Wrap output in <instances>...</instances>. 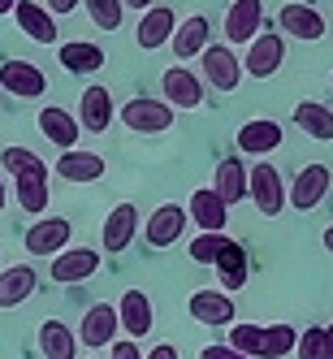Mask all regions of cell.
Wrapping results in <instances>:
<instances>
[{
    "instance_id": "cell-13",
    "label": "cell",
    "mask_w": 333,
    "mask_h": 359,
    "mask_svg": "<svg viewBox=\"0 0 333 359\" xmlns=\"http://www.w3.org/2000/svg\"><path fill=\"white\" fill-rule=\"evenodd\" d=\"M74 338H83L87 351H104L117 342V307L113 303H95L87 307V316H83V329L74 333Z\"/></svg>"
},
{
    "instance_id": "cell-16",
    "label": "cell",
    "mask_w": 333,
    "mask_h": 359,
    "mask_svg": "<svg viewBox=\"0 0 333 359\" xmlns=\"http://www.w3.org/2000/svg\"><path fill=\"white\" fill-rule=\"evenodd\" d=\"M151 320H156V312H151V299L143 290H125L121 303H117V325L125 329V338H147L151 333Z\"/></svg>"
},
{
    "instance_id": "cell-15",
    "label": "cell",
    "mask_w": 333,
    "mask_h": 359,
    "mask_svg": "<svg viewBox=\"0 0 333 359\" xmlns=\"http://www.w3.org/2000/svg\"><path fill=\"white\" fill-rule=\"evenodd\" d=\"M264 27V5L260 0H234L225 13V39L229 43H251Z\"/></svg>"
},
{
    "instance_id": "cell-18",
    "label": "cell",
    "mask_w": 333,
    "mask_h": 359,
    "mask_svg": "<svg viewBox=\"0 0 333 359\" xmlns=\"http://www.w3.org/2000/svg\"><path fill=\"white\" fill-rule=\"evenodd\" d=\"M186 312L199 320V325H212V329H221V325H229L238 312H234V299H229L225 290H195L191 294V303H186Z\"/></svg>"
},
{
    "instance_id": "cell-10",
    "label": "cell",
    "mask_w": 333,
    "mask_h": 359,
    "mask_svg": "<svg viewBox=\"0 0 333 359\" xmlns=\"http://www.w3.org/2000/svg\"><path fill=\"white\" fill-rule=\"evenodd\" d=\"M69 238H74V225L65 217H43V221H35L27 229V238H22V243H27L31 255H61L69 247Z\"/></svg>"
},
{
    "instance_id": "cell-34",
    "label": "cell",
    "mask_w": 333,
    "mask_h": 359,
    "mask_svg": "<svg viewBox=\"0 0 333 359\" xmlns=\"http://www.w3.org/2000/svg\"><path fill=\"white\" fill-rule=\"evenodd\" d=\"M83 5H87V18L95 22L100 31H117V27H121V18H125L121 0H83Z\"/></svg>"
},
{
    "instance_id": "cell-11",
    "label": "cell",
    "mask_w": 333,
    "mask_h": 359,
    "mask_svg": "<svg viewBox=\"0 0 333 359\" xmlns=\"http://www.w3.org/2000/svg\"><path fill=\"white\" fill-rule=\"evenodd\" d=\"M143 234H147V247H151V251L173 247L177 238L186 234V208H182V203H161V208L147 217V229H143Z\"/></svg>"
},
{
    "instance_id": "cell-23",
    "label": "cell",
    "mask_w": 333,
    "mask_h": 359,
    "mask_svg": "<svg viewBox=\"0 0 333 359\" xmlns=\"http://www.w3.org/2000/svg\"><path fill=\"white\" fill-rule=\"evenodd\" d=\"M39 286V277L31 264H9V269H0V307H22Z\"/></svg>"
},
{
    "instance_id": "cell-5",
    "label": "cell",
    "mask_w": 333,
    "mask_h": 359,
    "mask_svg": "<svg viewBox=\"0 0 333 359\" xmlns=\"http://www.w3.org/2000/svg\"><path fill=\"white\" fill-rule=\"evenodd\" d=\"M199 61H203V79H208L217 91H234L243 83V65H238V57H234L229 43H208L199 53Z\"/></svg>"
},
{
    "instance_id": "cell-27",
    "label": "cell",
    "mask_w": 333,
    "mask_h": 359,
    "mask_svg": "<svg viewBox=\"0 0 333 359\" xmlns=\"http://www.w3.org/2000/svg\"><path fill=\"white\" fill-rule=\"evenodd\" d=\"M217 277H221V290L229 294V290H243L247 286V251H243V243H234V238H225V247H221V255H217Z\"/></svg>"
},
{
    "instance_id": "cell-7",
    "label": "cell",
    "mask_w": 333,
    "mask_h": 359,
    "mask_svg": "<svg viewBox=\"0 0 333 359\" xmlns=\"http://www.w3.org/2000/svg\"><path fill=\"white\" fill-rule=\"evenodd\" d=\"M161 87H165V104L177 113V109H199L203 104V83L199 74H191L186 65H169L161 74Z\"/></svg>"
},
{
    "instance_id": "cell-32",
    "label": "cell",
    "mask_w": 333,
    "mask_h": 359,
    "mask_svg": "<svg viewBox=\"0 0 333 359\" xmlns=\"http://www.w3.org/2000/svg\"><path fill=\"white\" fill-rule=\"evenodd\" d=\"M294 342H299V333L290 325H269V329H260V355L255 359H281L294 351Z\"/></svg>"
},
{
    "instance_id": "cell-26",
    "label": "cell",
    "mask_w": 333,
    "mask_h": 359,
    "mask_svg": "<svg viewBox=\"0 0 333 359\" xmlns=\"http://www.w3.org/2000/svg\"><path fill=\"white\" fill-rule=\"evenodd\" d=\"M212 191H217V199L225 203H238V199H247V165L238 161V156H225L221 165H217V177H212Z\"/></svg>"
},
{
    "instance_id": "cell-8",
    "label": "cell",
    "mask_w": 333,
    "mask_h": 359,
    "mask_svg": "<svg viewBox=\"0 0 333 359\" xmlns=\"http://www.w3.org/2000/svg\"><path fill=\"white\" fill-rule=\"evenodd\" d=\"M113 95H109V87H100V83H91V87H83V100H79V130H87V135H104L109 126H113Z\"/></svg>"
},
{
    "instance_id": "cell-20",
    "label": "cell",
    "mask_w": 333,
    "mask_h": 359,
    "mask_svg": "<svg viewBox=\"0 0 333 359\" xmlns=\"http://www.w3.org/2000/svg\"><path fill=\"white\" fill-rule=\"evenodd\" d=\"M186 217L203 229V234H225V221H229V208L217 199V191L212 187H203V191H195L191 195V203H186Z\"/></svg>"
},
{
    "instance_id": "cell-22",
    "label": "cell",
    "mask_w": 333,
    "mask_h": 359,
    "mask_svg": "<svg viewBox=\"0 0 333 359\" xmlns=\"http://www.w3.org/2000/svg\"><path fill=\"white\" fill-rule=\"evenodd\" d=\"M13 18H18V27H22V35H27V39H35V43H53L57 39V18L48 13L39 0H18Z\"/></svg>"
},
{
    "instance_id": "cell-35",
    "label": "cell",
    "mask_w": 333,
    "mask_h": 359,
    "mask_svg": "<svg viewBox=\"0 0 333 359\" xmlns=\"http://www.w3.org/2000/svg\"><path fill=\"white\" fill-rule=\"evenodd\" d=\"M225 238H229V234H199V238L186 243V255H191L195 264H217V255H221Z\"/></svg>"
},
{
    "instance_id": "cell-6",
    "label": "cell",
    "mask_w": 333,
    "mask_h": 359,
    "mask_svg": "<svg viewBox=\"0 0 333 359\" xmlns=\"http://www.w3.org/2000/svg\"><path fill=\"white\" fill-rule=\"evenodd\" d=\"M329 169L325 165H303L299 169V177L290 182V191H286V199H290V208L294 212H312L316 203H325V195H329Z\"/></svg>"
},
{
    "instance_id": "cell-29",
    "label": "cell",
    "mask_w": 333,
    "mask_h": 359,
    "mask_svg": "<svg viewBox=\"0 0 333 359\" xmlns=\"http://www.w3.org/2000/svg\"><path fill=\"white\" fill-rule=\"evenodd\" d=\"M61 65L69 74H100L104 69V48L91 43V39H74V43H61Z\"/></svg>"
},
{
    "instance_id": "cell-12",
    "label": "cell",
    "mask_w": 333,
    "mask_h": 359,
    "mask_svg": "<svg viewBox=\"0 0 333 359\" xmlns=\"http://www.w3.org/2000/svg\"><path fill=\"white\" fill-rule=\"evenodd\" d=\"M95 269H100V251L95 247H65L61 255H53L48 277L61 281V286H74V281H87Z\"/></svg>"
},
{
    "instance_id": "cell-2",
    "label": "cell",
    "mask_w": 333,
    "mask_h": 359,
    "mask_svg": "<svg viewBox=\"0 0 333 359\" xmlns=\"http://www.w3.org/2000/svg\"><path fill=\"white\" fill-rule=\"evenodd\" d=\"M247 195L255 199L260 217H281V212H286V182H281V173L269 161L247 169Z\"/></svg>"
},
{
    "instance_id": "cell-45",
    "label": "cell",
    "mask_w": 333,
    "mask_h": 359,
    "mask_svg": "<svg viewBox=\"0 0 333 359\" xmlns=\"http://www.w3.org/2000/svg\"><path fill=\"white\" fill-rule=\"evenodd\" d=\"M325 346H329V359H333V325L325 329Z\"/></svg>"
},
{
    "instance_id": "cell-31",
    "label": "cell",
    "mask_w": 333,
    "mask_h": 359,
    "mask_svg": "<svg viewBox=\"0 0 333 359\" xmlns=\"http://www.w3.org/2000/svg\"><path fill=\"white\" fill-rule=\"evenodd\" d=\"M13 195H18V208H22V212H48V203H53V191H48V173L13 177Z\"/></svg>"
},
{
    "instance_id": "cell-9",
    "label": "cell",
    "mask_w": 333,
    "mask_h": 359,
    "mask_svg": "<svg viewBox=\"0 0 333 359\" xmlns=\"http://www.w3.org/2000/svg\"><path fill=\"white\" fill-rule=\"evenodd\" d=\"M277 27L286 31L290 39H299V43H316V39H325V13H316L312 5H299V0H290V5H281Z\"/></svg>"
},
{
    "instance_id": "cell-40",
    "label": "cell",
    "mask_w": 333,
    "mask_h": 359,
    "mask_svg": "<svg viewBox=\"0 0 333 359\" xmlns=\"http://www.w3.org/2000/svg\"><path fill=\"white\" fill-rule=\"evenodd\" d=\"M79 5H83V0H43V9L53 13V18H57V13H74Z\"/></svg>"
},
{
    "instance_id": "cell-21",
    "label": "cell",
    "mask_w": 333,
    "mask_h": 359,
    "mask_svg": "<svg viewBox=\"0 0 333 359\" xmlns=\"http://www.w3.org/2000/svg\"><path fill=\"white\" fill-rule=\"evenodd\" d=\"M104 156H100V151H79V147H74V151H61V161H57V177H65V182H100V177H104Z\"/></svg>"
},
{
    "instance_id": "cell-24",
    "label": "cell",
    "mask_w": 333,
    "mask_h": 359,
    "mask_svg": "<svg viewBox=\"0 0 333 359\" xmlns=\"http://www.w3.org/2000/svg\"><path fill=\"white\" fill-rule=\"evenodd\" d=\"M277 147H281V126L269 117H255L238 130V151H247V156H269Z\"/></svg>"
},
{
    "instance_id": "cell-37",
    "label": "cell",
    "mask_w": 333,
    "mask_h": 359,
    "mask_svg": "<svg viewBox=\"0 0 333 359\" xmlns=\"http://www.w3.org/2000/svg\"><path fill=\"white\" fill-rule=\"evenodd\" d=\"M229 346L238 355H247V359H255L260 355V325H234L229 329Z\"/></svg>"
},
{
    "instance_id": "cell-38",
    "label": "cell",
    "mask_w": 333,
    "mask_h": 359,
    "mask_svg": "<svg viewBox=\"0 0 333 359\" xmlns=\"http://www.w3.org/2000/svg\"><path fill=\"white\" fill-rule=\"evenodd\" d=\"M199 359H247V355H238L234 346H221V342H212V346H203V351H199Z\"/></svg>"
},
{
    "instance_id": "cell-41",
    "label": "cell",
    "mask_w": 333,
    "mask_h": 359,
    "mask_svg": "<svg viewBox=\"0 0 333 359\" xmlns=\"http://www.w3.org/2000/svg\"><path fill=\"white\" fill-rule=\"evenodd\" d=\"M143 359H177V346H173V342H161V346L143 351Z\"/></svg>"
},
{
    "instance_id": "cell-1",
    "label": "cell",
    "mask_w": 333,
    "mask_h": 359,
    "mask_svg": "<svg viewBox=\"0 0 333 359\" xmlns=\"http://www.w3.org/2000/svg\"><path fill=\"white\" fill-rule=\"evenodd\" d=\"M173 117L177 113L165 100H151V95H135V100L121 104V121H125V130H135V135H165L173 126Z\"/></svg>"
},
{
    "instance_id": "cell-43",
    "label": "cell",
    "mask_w": 333,
    "mask_h": 359,
    "mask_svg": "<svg viewBox=\"0 0 333 359\" xmlns=\"http://www.w3.org/2000/svg\"><path fill=\"white\" fill-rule=\"evenodd\" d=\"M320 243H325V251L333 255V225H325V238H320Z\"/></svg>"
},
{
    "instance_id": "cell-14",
    "label": "cell",
    "mask_w": 333,
    "mask_h": 359,
    "mask_svg": "<svg viewBox=\"0 0 333 359\" xmlns=\"http://www.w3.org/2000/svg\"><path fill=\"white\" fill-rule=\"evenodd\" d=\"M135 229H139V208H135V203H117V208L104 217V229H100V247H104L109 255H121L125 247H130Z\"/></svg>"
},
{
    "instance_id": "cell-25",
    "label": "cell",
    "mask_w": 333,
    "mask_h": 359,
    "mask_svg": "<svg viewBox=\"0 0 333 359\" xmlns=\"http://www.w3.org/2000/svg\"><path fill=\"white\" fill-rule=\"evenodd\" d=\"M294 126L307 139L333 143V109H325L320 100H299V104H294Z\"/></svg>"
},
{
    "instance_id": "cell-44",
    "label": "cell",
    "mask_w": 333,
    "mask_h": 359,
    "mask_svg": "<svg viewBox=\"0 0 333 359\" xmlns=\"http://www.w3.org/2000/svg\"><path fill=\"white\" fill-rule=\"evenodd\" d=\"M13 5H18V0H0V18H5V13H13Z\"/></svg>"
},
{
    "instance_id": "cell-30",
    "label": "cell",
    "mask_w": 333,
    "mask_h": 359,
    "mask_svg": "<svg viewBox=\"0 0 333 359\" xmlns=\"http://www.w3.org/2000/svg\"><path fill=\"white\" fill-rule=\"evenodd\" d=\"M39 351H43V359H74V355H79V338H74L69 325L43 320L39 325Z\"/></svg>"
},
{
    "instance_id": "cell-3",
    "label": "cell",
    "mask_w": 333,
    "mask_h": 359,
    "mask_svg": "<svg viewBox=\"0 0 333 359\" xmlns=\"http://www.w3.org/2000/svg\"><path fill=\"white\" fill-rule=\"evenodd\" d=\"M281 57H286V39H281L277 31H260L247 43V57L238 65L251 74V79H273V74L281 69Z\"/></svg>"
},
{
    "instance_id": "cell-17",
    "label": "cell",
    "mask_w": 333,
    "mask_h": 359,
    "mask_svg": "<svg viewBox=\"0 0 333 359\" xmlns=\"http://www.w3.org/2000/svg\"><path fill=\"white\" fill-rule=\"evenodd\" d=\"M208 35H212V27H208V18H203V13H191L186 22H177V27H173V39H169L177 65H186L191 57H199L203 48H208Z\"/></svg>"
},
{
    "instance_id": "cell-28",
    "label": "cell",
    "mask_w": 333,
    "mask_h": 359,
    "mask_svg": "<svg viewBox=\"0 0 333 359\" xmlns=\"http://www.w3.org/2000/svg\"><path fill=\"white\" fill-rule=\"evenodd\" d=\"M39 130L48 135V143H57L61 151H74V143H79V121H74V113H65V109H39Z\"/></svg>"
},
{
    "instance_id": "cell-36",
    "label": "cell",
    "mask_w": 333,
    "mask_h": 359,
    "mask_svg": "<svg viewBox=\"0 0 333 359\" xmlns=\"http://www.w3.org/2000/svg\"><path fill=\"white\" fill-rule=\"evenodd\" d=\"M294 355H299V359H329V346H325V325H312L307 333H299Z\"/></svg>"
},
{
    "instance_id": "cell-19",
    "label": "cell",
    "mask_w": 333,
    "mask_h": 359,
    "mask_svg": "<svg viewBox=\"0 0 333 359\" xmlns=\"http://www.w3.org/2000/svg\"><path fill=\"white\" fill-rule=\"evenodd\" d=\"M173 27H177V13H173L169 5H151V9L139 18V31H135V39H139V48H147V53H156V48H165V43L173 39Z\"/></svg>"
},
{
    "instance_id": "cell-39",
    "label": "cell",
    "mask_w": 333,
    "mask_h": 359,
    "mask_svg": "<svg viewBox=\"0 0 333 359\" xmlns=\"http://www.w3.org/2000/svg\"><path fill=\"white\" fill-rule=\"evenodd\" d=\"M113 359H143V351H139V342L121 338V342H113Z\"/></svg>"
},
{
    "instance_id": "cell-42",
    "label": "cell",
    "mask_w": 333,
    "mask_h": 359,
    "mask_svg": "<svg viewBox=\"0 0 333 359\" xmlns=\"http://www.w3.org/2000/svg\"><path fill=\"white\" fill-rule=\"evenodd\" d=\"M125 5H130V9H143V13H147L151 5H156V0H121V9H125Z\"/></svg>"
},
{
    "instance_id": "cell-46",
    "label": "cell",
    "mask_w": 333,
    "mask_h": 359,
    "mask_svg": "<svg viewBox=\"0 0 333 359\" xmlns=\"http://www.w3.org/2000/svg\"><path fill=\"white\" fill-rule=\"evenodd\" d=\"M5 199H9V195H5V177H0V212H5Z\"/></svg>"
},
{
    "instance_id": "cell-4",
    "label": "cell",
    "mask_w": 333,
    "mask_h": 359,
    "mask_svg": "<svg viewBox=\"0 0 333 359\" xmlns=\"http://www.w3.org/2000/svg\"><path fill=\"white\" fill-rule=\"evenodd\" d=\"M0 91H9L18 100H39L48 91V74L35 65V61H18L9 57L5 65H0Z\"/></svg>"
},
{
    "instance_id": "cell-33",
    "label": "cell",
    "mask_w": 333,
    "mask_h": 359,
    "mask_svg": "<svg viewBox=\"0 0 333 359\" xmlns=\"http://www.w3.org/2000/svg\"><path fill=\"white\" fill-rule=\"evenodd\" d=\"M0 165H5L13 177H27V173H48V165L35 156L31 147H5V151H0Z\"/></svg>"
}]
</instances>
